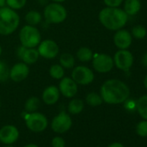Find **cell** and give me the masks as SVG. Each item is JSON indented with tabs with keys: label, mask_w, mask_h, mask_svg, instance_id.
<instances>
[{
	"label": "cell",
	"mask_w": 147,
	"mask_h": 147,
	"mask_svg": "<svg viewBox=\"0 0 147 147\" xmlns=\"http://www.w3.org/2000/svg\"><path fill=\"white\" fill-rule=\"evenodd\" d=\"M100 95L103 101L115 105L125 102L130 95V89L125 83L119 80L106 81L100 88Z\"/></svg>",
	"instance_id": "6da1fadb"
},
{
	"label": "cell",
	"mask_w": 147,
	"mask_h": 147,
	"mask_svg": "<svg viewBox=\"0 0 147 147\" xmlns=\"http://www.w3.org/2000/svg\"><path fill=\"white\" fill-rule=\"evenodd\" d=\"M99 20L107 30H119L125 25L128 15L118 7H107L100 11Z\"/></svg>",
	"instance_id": "7a4b0ae2"
},
{
	"label": "cell",
	"mask_w": 147,
	"mask_h": 147,
	"mask_svg": "<svg viewBox=\"0 0 147 147\" xmlns=\"http://www.w3.org/2000/svg\"><path fill=\"white\" fill-rule=\"evenodd\" d=\"M20 24V18L16 11L4 6L0 8V35L12 34Z\"/></svg>",
	"instance_id": "3957f363"
},
{
	"label": "cell",
	"mask_w": 147,
	"mask_h": 147,
	"mask_svg": "<svg viewBox=\"0 0 147 147\" xmlns=\"http://www.w3.org/2000/svg\"><path fill=\"white\" fill-rule=\"evenodd\" d=\"M67 13L64 6L59 3H50L47 5L43 11V18L48 24H59L65 21Z\"/></svg>",
	"instance_id": "277c9868"
},
{
	"label": "cell",
	"mask_w": 147,
	"mask_h": 147,
	"mask_svg": "<svg viewBox=\"0 0 147 147\" xmlns=\"http://www.w3.org/2000/svg\"><path fill=\"white\" fill-rule=\"evenodd\" d=\"M19 40L21 45L25 48H36L42 41L41 33L36 26L24 25L19 32Z\"/></svg>",
	"instance_id": "5b68a950"
},
{
	"label": "cell",
	"mask_w": 147,
	"mask_h": 147,
	"mask_svg": "<svg viewBox=\"0 0 147 147\" xmlns=\"http://www.w3.org/2000/svg\"><path fill=\"white\" fill-rule=\"evenodd\" d=\"M71 78L78 85H89L94 80V74L93 70L86 66H77L73 67Z\"/></svg>",
	"instance_id": "8992f818"
},
{
	"label": "cell",
	"mask_w": 147,
	"mask_h": 147,
	"mask_svg": "<svg viewBox=\"0 0 147 147\" xmlns=\"http://www.w3.org/2000/svg\"><path fill=\"white\" fill-rule=\"evenodd\" d=\"M25 123L27 127L34 132H41L48 126V119L46 116L37 112L29 113L25 118Z\"/></svg>",
	"instance_id": "52a82bcc"
},
{
	"label": "cell",
	"mask_w": 147,
	"mask_h": 147,
	"mask_svg": "<svg viewBox=\"0 0 147 147\" xmlns=\"http://www.w3.org/2000/svg\"><path fill=\"white\" fill-rule=\"evenodd\" d=\"M93 67L98 73L105 74L110 72L113 66V59L107 54H98L93 57Z\"/></svg>",
	"instance_id": "ba28073f"
},
{
	"label": "cell",
	"mask_w": 147,
	"mask_h": 147,
	"mask_svg": "<svg viewBox=\"0 0 147 147\" xmlns=\"http://www.w3.org/2000/svg\"><path fill=\"white\" fill-rule=\"evenodd\" d=\"M37 50L42 58L45 59H54L59 54V46L58 44L50 39H46L43 41H41L39 45L37 46Z\"/></svg>",
	"instance_id": "9c48e42d"
},
{
	"label": "cell",
	"mask_w": 147,
	"mask_h": 147,
	"mask_svg": "<svg viewBox=\"0 0 147 147\" xmlns=\"http://www.w3.org/2000/svg\"><path fill=\"white\" fill-rule=\"evenodd\" d=\"M72 126V119L69 114L65 112L60 113L51 122V128L56 133H63Z\"/></svg>",
	"instance_id": "30bf717a"
},
{
	"label": "cell",
	"mask_w": 147,
	"mask_h": 147,
	"mask_svg": "<svg viewBox=\"0 0 147 147\" xmlns=\"http://www.w3.org/2000/svg\"><path fill=\"white\" fill-rule=\"evenodd\" d=\"M113 59L114 65L120 70H128L133 63L132 54L127 49L118 50Z\"/></svg>",
	"instance_id": "8fae6325"
},
{
	"label": "cell",
	"mask_w": 147,
	"mask_h": 147,
	"mask_svg": "<svg viewBox=\"0 0 147 147\" xmlns=\"http://www.w3.org/2000/svg\"><path fill=\"white\" fill-rule=\"evenodd\" d=\"M59 91L66 98H73L78 93V84L71 77H63L59 83Z\"/></svg>",
	"instance_id": "7c38bea8"
},
{
	"label": "cell",
	"mask_w": 147,
	"mask_h": 147,
	"mask_svg": "<svg viewBox=\"0 0 147 147\" xmlns=\"http://www.w3.org/2000/svg\"><path fill=\"white\" fill-rule=\"evenodd\" d=\"M30 74L29 65L24 61L18 62L10 68V79L15 82H21L24 81Z\"/></svg>",
	"instance_id": "4fadbf2b"
},
{
	"label": "cell",
	"mask_w": 147,
	"mask_h": 147,
	"mask_svg": "<svg viewBox=\"0 0 147 147\" xmlns=\"http://www.w3.org/2000/svg\"><path fill=\"white\" fill-rule=\"evenodd\" d=\"M19 137V131L14 125H8L0 129V141L5 144H11L15 143Z\"/></svg>",
	"instance_id": "5bb4252c"
},
{
	"label": "cell",
	"mask_w": 147,
	"mask_h": 147,
	"mask_svg": "<svg viewBox=\"0 0 147 147\" xmlns=\"http://www.w3.org/2000/svg\"><path fill=\"white\" fill-rule=\"evenodd\" d=\"M131 35L125 30H119L113 36V42L119 49H126L131 44Z\"/></svg>",
	"instance_id": "9a60e30c"
},
{
	"label": "cell",
	"mask_w": 147,
	"mask_h": 147,
	"mask_svg": "<svg viewBox=\"0 0 147 147\" xmlns=\"http://www.w3.org/2000/svg\"><path fill=\"white\" fill-rule=\"evenodd\" d=\"M42 100L47 105L55 104L60 98V91L56 86H49L47 87L42 94Z\"/></svg>",
	"instance_id": "2e32d148"
},
{
	"label": "cell",
	"mask_w": 147,
	"mask_h": 147,
	"mask_svg": "<svg viewBox=\"0 0 147 147\" xmlns=\"http://www.w3.org/2000/svg\"><path fill=\"white\" fill-rule=\"evenodd\" d=\"M40 55L38 53L37 49L36 48H26L24 56L22 58V61L26 63L27 65H32L37 61Z\"/></svg>",
	"instance_id": "e0dca14e"
},
{
	"label": "cell",
	"mask_w": 147,
	"mask_h": 147,
	"mask_svg": "<svg viewBox=\"0 0 147 147\" xmlns=\"http://www.w3.org/2000/svg\"><path fill=\"white\" fill-rule=\"evenodd\" d=\"M141 8V3L139 0H125L124 5V11L128 16H133L137 14Z\"/></svg>",
	"instance_id": "ac0fdd59"
},
{
	"label": "cell",
	"mask_w": 147,
	"mask_h": 147,
	"mask_svg": "<svg viewBox=\"0 0 147 147\" xmlns=\"http://www.w3.org/2000/svg\"><path fill=\"white\" fill-rule=\"evenodd\" d=\"M84 109V102L80 99H73L67 105V111L70 114H79Z\"/></svg>",
	"instance_id": "d6986e66"
},
{
	"label": "cell",
	"mask_w": 147,
	"mask_h": 147,
	"mask_svg": "<svg viewBox=\"0 0 147 147\" xmlns=\"http://www.w3.org/2000/svg\"><path fill=\"white\" fill-rule=\"evenodd\" d=\"M59 64H61L64 68H73L76 64L75 56L69 53H63L59 58Z\"/></svg>",
	"instance_id": "ffe728a7"
},
{
	"label": "cell",
	"mask_w": 147,
	"mask_h": 147,
	"mask_svg": "<svg viewBox=\"0 0 147 147\" xmlns=\"http://www.w3.org/2000/svg\"><path fill=\"white\" fill-rule=\"evenodd\" d=\"M42 20V15L37 11H30L25 15V21L29 25L36 26Z\"/></svg>",
	"instance_id": "44dd1931"
},
{
	"label": "cell",
	"mask_w": 147,
	"mask_h": 147,
	"mask_svg": "<svg viewBox=\"0 0 147 147\" xmlns=\"http://www.w3.org/2000/svg\"><path fill=\"white\" fill-rule=\"evenodd\" d=\"M77 59L82 62H88L94 57L93 51L88 47H82L76 52Z\"/></svg>",
	"instance_id": "7402d4cb"
},
{
	"label": "cell",
	"mask_w": 147,
	"mask_h": 147,
	"mask_svg": "<svg viewBox=\"0 0 147 147\" xmlns=\"http://www.w3.org/2000/svg\"><path fill=\"white\" fill-rule=\"evenodd\" d=\"M136 108L139 115L147 120V95H143L137 100Z\"/></svg>",
	"instance_id": "603a6c76"
},
{
	"label": "cell",
	"mask_w": 147,
	"mask_h": 147,
	"mask_svg": "<svg viewBox=\"0 0 147 147\" xmlns=\"http://www.w3.org/2000/svg\"><path fill=\"white\" fill-rule=\"evenodd\" d=\"M40 104H41L40 100L36 96H32V97L29 98L25 102V105H24L25 111L30 113L36 112L40 107Z\"/></svg>",
	"instance_id": "cb8c5ba5"
},
{
	"label": "cell",
	"mask_w": 147,
	"mask_h": 147,
	"mask_svg": "<svg viewBox=\"0 0 147 147\" xmlns=\"http://www.w3.org/2000/svg\"><path fill=\"white\" fill-rule=\"evenodd\" d=\"M49 75L53 79L61 80L65 75L64 67L61 64H54L49 68Z\"/></svg>",
	"instance_id": "d4e9b609"
},
{
	"label": "cell",
	"mask_w": 147,
	"mask_h": 147,
	"mask_svg": "<svg viewBox=\"0 0 147 147\" xmlns=\"http://www.w3.org/2000/svg\"><path fill=\"white\" fill-rule=\"evenodd\" d=\"M86 102L91 107H98L102 104L103 100L100 94L95 92H91L86 96Z\"/></svg>",
	"instance_id": "484cf974"
},
{
	"label": "cell",
	"mask_w": 147,
	"mask_h": 147,
	"mask_svg": "<svg viewBox=\"0 0 147 147\" xmlns=\"http://www.w3.org/2000/svg\"><path fill=\"white\" fill-rule=\"evenodd\" d=\"M10 78V67L5 61L0 60V82H6Z\"/></svg>",
	"instance_id": "4316f807"
},
{
	"label": "cell",
	"mask_w": 147,
	"mask_h": 147,
	"mask_svg": "<svg viewBox=\"0 0 147 147\" xmlns=\"http://www.w3.org/2000/svg\"><path fill=\"white\" fill-rule=\"evenodd\" d=\"M26 2L27 0H6V5L14 11H18L24 8Z\"/></svg>",
	"instance_id": "83f0119b"
},
{
	"label": "cell",
	"mask_w": 147,
	"mask_h": 147,
	"mask_svg": "<svg viewBox=\"0 0 147 147\" xmlns=\"http://www.w3.org/2000/svg\"><path fill=\"white\" fill-rule=\"evenodd\" d=\"M131 35L136 39H143L146 36V30L142 25L134 26L131 30Z\"/></svg>",
	"instance_id": "f1b7e54d"
},
{
	"label": "cell",
	"mask_w": 147,
	"mask_h": 147,
	"mask_svg": "<svg viewBox=\"0 0 147 147\" xmlns=\"http://www.w3.org/2000/svg\"><path fill=\"white\" fill-rule=\"evenodd\" d=\"M137 133L140 137H147V120H142L140 121L136 127Z\"/></svg>",
	"instance_id": "f546056e"
},
{
	"label": "cell",
	"mask_w": 147,
	"mask_h": 147,
	"mask_svg": "<svg viewBox=\"0 0 147 147\" xmlns=\"http://www.w3.org/2000/svg\"><path fill=\"white\" fill-rule=\"evenodd\" d=\"M51 144L53 147H65V141L61 137H55L51 141Z\"/></svg>",
	"instance_id": "4dcf8cb0"
},
{
	"label": "cell",
	"mask_w": 147,
	"mask_h": 147,
	"mask_svg": "<svg viewBox=\"0 0 147 147\" xmlns=\"http://www.w3.org/2000/svg\"><path fill=\"white\" fill-rule=\"evenodd\" d=\"M103 1L107 7H119L122 4L123 0H103Z\"/></svg>",
	"instance_id": "1f68e13d"
},
{
	"label": "cell",
	"mask_w": 147,
	"mask_h": 147,
	"mask_svg": "<svg viewBox=\"0 0 147 147\" xmlns=\"http://www.w3.org/2000/svg\"><path fill=\"white\" fill-rule=\"evenodd\" d=\"M25 49H26V48H25L24 46H23V45H20V46L17 49L16 54H17L18 59L22 60V58H23V56H24V52H25Z\"/></svg>",
	"instance_id": "d6a6232c"
},
{
	"label": "cell",
	"mask_w": 147,
	"mask_h": 147,
	"mask_svg": "<svg viewBox=\"0 0 147 147\" xmlns=\"http://www.w3.org/2000/svg\"><path fill=\"white\" fill-rule=\"evenodd\" d=\"M142 64H143L145 67H147V52L143 55V58H142Z\"/></svg>",
	"instance_id": "836d02e7"
},
{
	"label": "cell",
	"mask_w": 147,
	"mask_h": 147,
	"mask_svg": "<svg viewBox=\"0 0 147 147\" xmlns=\"http://www.w3.org/2000/svg\"><path fill=\"white\" fill-rule=\"evenodd\" d=\"M108 147H125V146L120 143H113L112 144L108 145Z\"/></svg>",
	"instance_id": "e575fe53"
},
{
	"label": "cell",
	"mask_w": 147,
	"mask_h": 147,
	"mask_svg": "<svg viewBox=\"0 0 147 147\" xmlns=\"http://www.w3.org/2000/svg\"><path fill=\"white\" fill-rule=\"evenodd\" d=\"M6 5V0H0V8Z\"/></svg>",
	"instance_id": "d590c367"
},
{
	"label": "cell",
	"mask_w": 147,
	"mask_h": 147,
	"mask_svg": "<svg viewBox=\"0 0 147 147\" xmlns=\"http://www.w3.org/2000/svg\"><path fill=\"white\" fill-rule=\"evenodd\" d=\"M51 1L54 2V3H59V4H61V3L66 1V0H51Z\"/></svg>",
	"instance_id": "8d00e7d4"
},
{
	"label": "cell",
	"mask_w": 147,
	"mask_h": 147,
	"mask_svg": "<svg viewBox=\"0 0 147 147\" xmlns=\"http://www.w3.org/2000/svg\"><path fill=\"white\" fill-rule=\"evenodd\" d=\"M144 88L147 89V76H145V78L144 80Z\"/></svg>",
	"instance_id": "74e56055"
},
{
	"label": "cell",
	"mask_w": 147,
	"mask_h": 147,
	"mask_svg": "<svg viewBox=\"0 0 147 147\" xmlns=\"http://www.w3.org/2000/svg\"><path fill=\"white\" fill-rule=\"evenodd\" d=\"M24 147H38L37 145H36V144H27V145H25Z\"/></svg>",
	"instance_id": "f35d334b"
},
{
	"label": "cell",
	"mask_w": 147,
	"mask_h": 147,
	"mask_svg": "<svg viewBox=\"0 0 147 147\" xmlns=\"http://www.w3.org/2000/svg\"><path fill=\"white\" fill-rule=\"evenodd\" d=\"M1 54H2V47L0 45V55H1Z\"/></svg>",
	"instance_id": "ab89813d"
},
{
	"label": "cell",
	"mask_w": 147,
	"mask_h": 147,
	"mask_svg": "<svg viewBox=\"0 0 147 147\" xmlns=\"http://www.w3.org/2000/svg\"><path fill=\"white\" fill-rule=\"evenodd\" d=\"M5 147H14V146H11V145H10V144H7V145L5 146Z\"/></svg>",
	"instance_id": "60d3db41"
},
{
	"label": "cell",
	"mask_w": 147,
	"mask_h": 147,
	"mask_svg": "<svg viewBox=\"0 0 147 147\" xmlns=\"http://www.w3.org/2000/svg\"><path fill=\"white\" fill-rule=\"evenodd\" d=\"M0 107H1V100H0Z\"/></svg>",
	"instance_id": "b9f144b4"
}]
</instances>
